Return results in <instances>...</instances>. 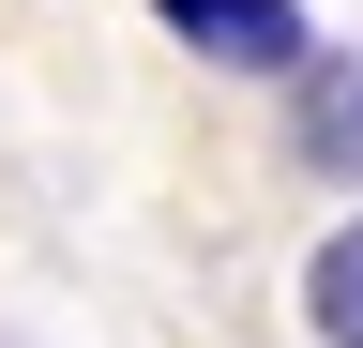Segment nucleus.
I'll use <instances>...</instances> for the list:
<instances>
[{
  "mask_svg": "<svg viewBox=\"0 0 363 348\" xmlns=\"http://www.w3.org/2000/svg\"><path fill=\"white\" fill-rule=\"evenodd\" d=\"M152 16H167L197 61H227V76H303V61H318L288 0H152Z\"/></svg>",
  "mask_w": 363,
  "mask_h": 348,
  "instance_id": "f257e3e1",
  "label": "nucleus"
},
{
  "mask_svg": "<svg viewBox=\"0 0 363 348\" xmlns=\"http://www.w3.org/2000/svg\"><path fill=\"white\" fill-rule=\"evenodd\" d=\"M288 121H303V167H318V182H363V46H318L288 76Z\"/></svg>",
  "mask_w": 363,
  "mask_h": 348,
  "instance_id": "f03ea898",
  "label": "nucleus"
},
{
  "mask_svg": "<svg viewBox=\"0 0 363 348\" xmlns=\"http://www.w3.org/2000/svg\"><path fill=\"white\" fill-rule=\"evenodd\" d=\"M303 318H318V348H363V228H333L303 257Z\"/></svg>",
  "mask_w": 363,
  "mask_h": 348,
  "instance_id": "7ed1b4c3",
  "label": "nucleus"
}]
</instances>
